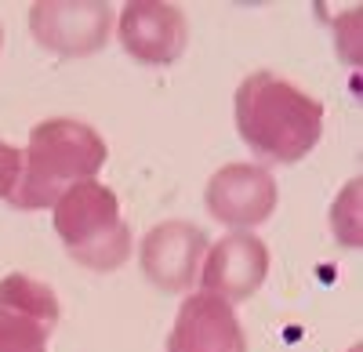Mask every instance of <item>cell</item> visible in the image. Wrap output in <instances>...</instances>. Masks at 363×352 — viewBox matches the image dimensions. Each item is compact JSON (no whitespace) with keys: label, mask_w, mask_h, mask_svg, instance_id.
<instances>
[{"label":"cell","mask_w":363,"mask_h":352,"mask_svg":"<svg viewBox=\"0 0 363 352\" xmlns=\"http://www.w3.org/2000/svg\"><path fill=\"white\" fill-rule=\"evenodd\" d=\"M330 232L342 247H359L363 225H359V178H352L330 203Z\"/></svg>","instance_id":"8fae6325"},{"label":"cell","mask_w":363,"mask_h":352,"mask_svg":"<svg viewBox=\"0 0 363 352\" xmlns=\"http://www.w3.org/2000/svg\"><path fill=\"white\" fill-rule=\"evenodd\" d=\"M22 174V149L0 138V200H11Z\"/></svg>","instance_id":"7c38bea8"},{"label":"cell","mask_w":363,"mask_h":352,"mask_svg":"<svg viewBox=\"0 0 363 352\" xmlns=\"http://www.w3.org/2000/svg\"><path fill=\"white\" fill-rule=\"evenodd\" d=\"M207 254V232L193 222H160L142 237L138 244V266L142 276L153 283L160 295H186L196 283V273Z\"/></svg>","instance_id":"52a82bcc"},{"label":"cell","mask_w":363,"mask_h":352,"mask_svg":"<svg viewBox=\"0 0 363 352\" xmlns=\"http://www.w3.org/2000/svg\"><path fill=\"white\" fill-rule=\"evenodd\" d=\"M116 15L102 0H37L29 8V33L58 58H84L109 44Z\"/></svg>","instance_id":"277c9868"},{"label":"cell","mask_w":363,"mask_h":352,"mask_svg":"<svg viewBox=\"0 0 363 352\" xmlns=\"http://www.w3.org/2000/svg\"><path fill=\"white\" fill-rule=\"evenodd\" d=\"M349 352H359V345H356V348H349Z\"/></svg>","instance_id":"5bb4252c"},{"label":"cell","mask_w":363,"mask_h":352,"mask_svg":"<svg viewBox=\"0 0 363 352\" xmlns=\"http://www.w3.org/2000/svg\"><path fill=\"white\" fill-rule=\"evenodd\" d=\"M0 47H4V25H0Z\"/></svg>","instance_id":"4fadbf2b"},{"label":"cell","mask_w":363,"mask_h":352,"mask_svg":"<svg viewBox=\"0 0 363 352\" xmlns=\"http://www.w3.org/2000/svg\"><path fill=\"white\" fill-rule=\"evenodd\" d=\"M51 225L69 258L91 273L124 269L135 251L131 225L120 215V196L99 178L77 182L58 196L51 208Z\"/></svg>","instance_id":"3957f363"},{"label":"cell","mask_w":363,"mask_h":352,"mask_svg":"<svg viewBox=\"0 0 363 352\" xmlns=\"http://www.w3.org/2000/svg\"><path fill=\"white\" fill-rule=\"evenodd\" d=\"M269 276V247L255 232H225L218 244H207L200 266V290L229 302H251Z\"/></svg>","instance_id":"9c48e42d"},{"label":"cell","mask_w":363,"mask_h":352,"mask_svg":"<svg viewBox=\"0 0 363 352\" xmlns=\"http://www.w3.org/2000/svg\"><path fill=\"white\" fill-rule=\"evenodd\" d=\"M62 319L55 287L8 273L0 280V352H48V341Z\"/></svg>","instance_id":"8992f818"},{"label":"cell","mask_w":363,"mask_h":352,"mask_svg":"<svg viewBox=\"0 0 363 352\" xmlns=\"http://www.w3.org/2000/svg\"><path fill=\"white\" fill-rule=\"evenodd\" d=\"M116 40L142 66H174L189 44V22L178 4L131 0L116 15Z\"/></svg>","instance_id":"ba28073f"},{"label":"cell","mask_w":363,"mask_h":352,"mask_svg":"<svg viewBox=\"0 0 363 352\" xmlns=\"http://www.w3.org/2000/svg\"><path fill=\"white\" fill-rule=\"evenodd\" d=\"M106 160L109 145L91 124L73 116H48L29 131L22 149V174L8 203L18 211H51L69 186L99 178Z\"/></svg>","instance_id":"7a4b0ae2"},{"label":"cell","mask_w":363,"mask_h":352,"mask_svg":"<svg viewBox=\"0 0 363 352\" xmlns=\"http://www.w3.org/2000/svg\"><path fill=\"white\" fill-rule=\"evenodd\" d=\"M233 116L244 145L265 164H298L323 138V102L272 69L240 80Z\"/></svg>","instance_id":"6da1fadb"},{"label":"cell","mask_w":363,"mask_h":352,"mask_svg":"<svg viewBox=\"0 0 363 352\" xmlns=\"http://www.w3.org/2000/svg\"><path fill=\"white\" fill-rule=\"evenodd\" d=\"M167 352H247V334L229 302L196 290L178 305Z\"/></svg>","instance_id":"30bf717a"},{"label":"cell","mask_w":363,"mask_h":352,"mask_svg":"<svg viewBox=\"0 0 363 352\" xmlns=\"http://www.w3.org/2000/svg\"><path fill=\"white\" fill-rule=\"evenodd\" d=\"M277 178L262 164H225L207 178L203 208L229 232H251L277 211Z\"/></svg>","instance_id":"5b68a950"}]
</instances>
